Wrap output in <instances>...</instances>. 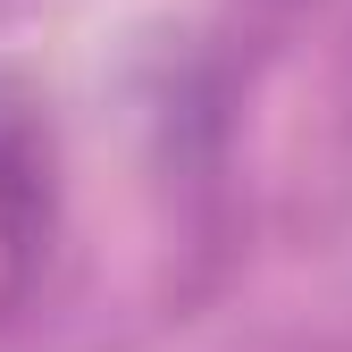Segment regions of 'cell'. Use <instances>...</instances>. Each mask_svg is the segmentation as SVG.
<instances>
[{
    "mask_svg": "<svg viewBox=\"0 0 352 352\" xmlns=\"http://www.w3.org/2000/svg\"><path fill=\"white\" fill-rule=\"evenodd\" d=\"M59 227V185H51V143L25 109L0 101V319L34 294Z\"/></svg>",
    "mask_w": 352,
    "mask_h": 352,
    "instance_id": "1",
    "label": "cell"
}]
</instances>
